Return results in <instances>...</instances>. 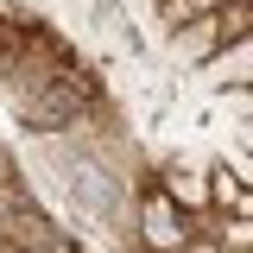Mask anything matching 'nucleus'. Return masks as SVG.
Instances as JSON below:
<instances>
[{
  "label": "nucleus",
  "mask_w": 253,
  "mask_h": 253,
  "mask_svg": "<svg viewBox=\"0 0 253 253\" xmlns=\"http://www.w3.org/2000/svg\"><path fill=\"white\" fill-rule=\"evenodd\" d=\"M0 184H19V171H13V158L0 152Z\"/></svg>",
  "instance_id": "423d86ee"
},
{
  "label": "nucleus",
  "mask_w": 253,
  "mask_h": 253,
  "mask_svg": "<svg viewBox=\"0 0 253 253\" xmlns=\"http://www.w3.org/2000/svg\"><path fill=\"white\" fill-rule=\"evenodd\" d=\"M6 101H13V114H19V126H26L32 139H76L108 108V89H101V76L83 57H70L57 70H44L32 89L6 95Z\"/></svg>",
  "instance_id": "f257e3e1"
},
{
  "label": "nucleus",
  "mask_w": 253,
  "mask_h": 253,
  "mask_svg": "<svg viewBox=\"0 0 253 253\" xmlns=\"http://www.w3.org/2000/svg\"><path fill=\"white\" fill-rule=\"evenodd\" d=\"M196 83L203 89H253V38H234V44H221L215 57L196 63Z\"/></svg>",
  "instance_id": "7ed1b4c3"
},
{
  "label": "nucleus",
  "mask_w": 253,
  "mask_h": 253,
  "mask_svg": "<svg viewBox=\"0 0 253 253\" xmlns=\"http://www.w3.org/2000/svg\"><path fill=\"white\" fill-rule=\"evenodd\" d=\"M152 184L165 190L184 215H203V209H209V184H203V171H196V165H184V158H165V165L152 171Z\"/></svg>",
  "instance_id": "20e7f679"
},
{
  "label": "nucleus",
  "mask_w": 253,
  "mask_h": 253,
  "mask_svg": "<svg viewBox=\"0 0 253 253\" xmlns=\"http://www.w3.org/2000/svg\"><path fill=\"white\" fill-rule=\"evenodd\" d=\"M126 209H133V247H139V253H184V241L196 234L190 215L152 184V171L133 184V203H126Z\"/></svg>",
  "instance_id": "f03ea898"
},
{
  "label": "nucleus",
  "mask_w": 253,
  "mask_h": 253,
  "mask_svg": "<svg viewBox=\"0 0 253 253\" xmlns=\"http://www.w3.org/2000/svg\"><path fill=\"white\" fill-rule=\"evenodd\" d=\"M221 0H152V13H158V26L165 32H177V26H190V19H203V13H215Z\"/></svg>",
  "instance_id": "39448f33"
}]
</instances>
